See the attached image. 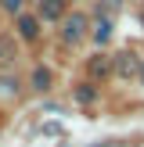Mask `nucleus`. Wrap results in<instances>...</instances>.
Masks as SVG:
<instances>
[{
	"label": "nucleus",
	"instance_id": "obj_1",
	"mask_svg": "<svg viewBox=\"0 0 144 147\" xmlns=\"http://www.w3.org/2000/svg\"><path fill=\"white\" fill-rule=\"evenodd\" d=\"M61 36H65V43H79L86 36V18L83 14H69L61 22Z\"/></svg>",
	"mask_w": 144,
	"mask_h": 147
},
{
	"label": "nucleus",
	"instance_id": "obj_2",
	"mask_svg": "<svg viewBox=\"0 0 144 147\" xmlns=\"http://www.w3.org/2000/svg\"><path fill=\"white\" fill-rule=\"evenodd\" d=\"M40 18L43 22H61L65 18V0H40Z\"/></svg>",
	"mask_w": 144,
	"mask_h": 147
},
{
	"label": "nucleus",
	"instance_id": "obj_3",
	"mask_svg": "<svg viewBox=\"0 0 144 147\" xmlns=\"http://www.w3.org/2000/svg\"><path fill=\"white\" fill-rule=\"evenodd\" d=\"M112 65H115V72H119V76H133V72H141L137 54H119V57H112Z\"/></svg>",
	"mask_w": 144,
	"mask_h": 147
},
{
	"label": "nucleus",
	"instance_id": "obj_4",
	"mask_svg": "<svg viewBox=\"0 0 144 147\" xmlns=\"http://www.w3.org/2000/svg\"><path fill=\"white\" fill-rule=\"evenodd\" d=\"M86 68H90V76L94 79H105V76H112V57H105V54H97V57H90V65H86Z\"/></svg>",
	"mask_w": 144,
	"mask_h": 147
},
{
	"label": "nucleus",
	"instance_id": "obj_5",
	"mask_svg": "<svg viewBox=\"0 0 144 147\" xmlns=\"http://www.w3.org/2000/svg\"><path fill=\"white\" fill-rule=\"evenodd\" d=\"M18 32H22V40H36V32H40V18L22 14V18H18Z\"/></svg>",
	"mask_w": 144,
	"mask_h": 147
},
{
	"label": "nucleus",
	"instance_id": "obj_6",
	"mask_svg": "<svg viewBox=\"0 0 144 147\" xmlns=\"http://www.w3.org/2000/svg\"><path fill=\"white\" fill-rule=\"evenodd\" d=\"M108 36H112V22H108V18H97V25H94V40L105 43Z\"/></svg>",
	"mask_w": 144,
	"mask_h": 147
},
{
	"label": "nucleus",
	"instance_id": "obj_7",
	"mask_svg": "<svg viewBox=\"0 0 144 147\" xmlns=\"http://www.w3.org/2000/svg\"><path fill=\"white\" fill-rule=\"evenodd\" d=\"M33 86H36V90H47V86H50V72L47 68H36L33 72Z\"/></svg>",
	"mask_w": 144,
	"mask_h": 147
},
{
	"label": "nucleus",
	"instance_id": "obj_8",
	"mask_svg": "<svg viewBox=\"0 0 144 147\" xmlns=\"http://www.w3.org/2000/svg\"><path fill=\"white\" fill-rule=\"evenodd\" d=\"M4 61H14V43L11 40H0V65Z\"/></svg>",
	"mask_w": 144,
	"mask_h": 147
},
{
	"label": "nucleus",
	"instance_id": "obj_9",
	"mask_svg": "<svg viewBox=\"0 0 144 147\" xmlns=\"http://www.w3.org/2000/svg\"><path fill=\"white\" fill-rule=\"evenodd\" d=\"M94 147H133L130 140H101V144H94Z\"/></svg>",
	"mask_w": 144,
	"mask_h": 147
},
{
	"label": "nucleus",
	"instance_id": "obj_10",
	"mask_svg": "<svg viewBox=\"0 0 144 147\" xmlns=\"http://www.w3.org/2000/svg\"><path fill=\"white\" fill-rule=\"evenodd\" d=\"M0 4H4V7H7V11H14V14H18V11H22V0H0Z\"/></svg>",
	"mask_w": 144,
	"mask_h": 147
},
{
	"label": "nucleus",
	"instance_id": "obj_11",
	"mask_svg": "<svg viewBox=\"0 0 144 147\" xmlns=\"http://www.w3.org/2000/svg\"><path fill=\"white\" fill-rule=\"evenodd\" d=\"M141 76H144V68H141Z\"/></svg>",
	"mask_w": 144,
	"mask_h": 147
}]
</instances>
